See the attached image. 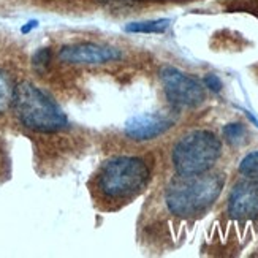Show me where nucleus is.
<instances>
[{
    "instance_id": "1",
    "label": "nucleus",
    "mask_w": 258,
    "mask_h": 258,
    "mask_svg": "<svg viewBox=\"0 0 258 258\" xmlns=\"http://www.w3.org/2000/svg\"><path fill=\"white\" fill-rule=\"evenodd\" d=\"M223 185V174L209 171L194 176L179 174L166 188L165 203L171 214L177 217H197L216 203Z\"/></svg>"
},
{
    "instance_id": "2",
    "label": "nucleus",
    "mask_w": 258,
    "mask_h": 258,
    "mask_svg": "<svg viewBox=\"0 0 258 258\" xmlns=\"http://www.w3.org/2000/svg\"><path fill=\"white\" fill-rule=\"evenodd\" d=\"M149 165L141 157L120 155L102 165L95 177L98 195L106 201H127L148 185Z\"/></svg>"
},
{
    "instance_id": "3",
    "label": "nucleus",
    "mask_w": 258,
    "mask_h": 258,
    "mask_svg": "<svg viewBox=\"0 0 258 258\" xmlns=\"http://www.w3.org/2000/svg\"><path fill=\"white\" fill-rule=\"evenodd\" d=\"M15 114L22 127L37 133H57L69 128V117L38 86L22 81L16 86Z\"/></svg>"
},
{
    "instance_id": "4",
    "label": "nucleus",
    "mask_w": 258,
    "mask_h": 258,
    "mask_svg": "<svg viewBox=\"0 0 258 258\" xmlns=\"http://www.w3.org/2000/svg\"><path fill=\"white\" fill-rule=\"evenodd\" d=\"M222 152V143L209 130L187 133L173 148V165L177 174L194 176L208 173Z\"/></svg>"
},
{
    "instance_id": "5",
    "label": "nucleus",
    "mask_w": 258,
    "mask_h": 258,
    "mask_svg": "<svg viewBox=\"0 0 258 258\" xmlns=\"http://www.w3.org/2000/svg\"><path fill=\"white\" fill-rule=\"evenodd\" d=\"M160 80L168 102L179 108H197L205 102L203 83L174 67L160 69Z\"/></svg>"
},
{
    "instance_id": "6",
    "label": "nucleus",
    "mask_w": 258,
    "mask_h": 258,
    "mask_svg": "<svg viewBox=\"0 0 258 258\" xmlns=\"http://www.w3.org/2000/svg\"><path fill=\"white\" fill-rule=\"evenodd\" d=\"M124 57L120 49L109 44L83 41L65 44L57 52V59L67 65H103Z\"/></svg>"
},
{
    "instance_id": "7",
    "label": "nucleus",
    "mask_w": 258,
    "mask_h": 258,
    "mask_svg": "<svg viewBox=\"0 0 258 258\" xmlns=\"http://www.w3.org/2000/svg\"><path fill=\"white\" fill-rule=\"evenodd\" d=\"M228 214L236 220L258 219V181L247 179L231 188L228 198Z\"/></svg>"
},
{
    "instance_id": "8",
    "label": "nucleus",
    "mask_w": 258,
    "mask_h": 258,
    "mask_svg": "<svg viewBox=\"0 0 258 258\" xmlns=\"http://www.w3.org/2000/svg\"><path fill=\"white\" fill-rule=\"evenodd\" d=\"M174 122L162 114L143 113L132 116L124 125V133L135 141H149L160 137L173 127Z\"/></svg>"
},
{
    "instance_id": "9",
    "label": "nucleus",
    "mask_w": 258,
    "mask_h": 258,
    "mask_svg": "<svg viewBox=\"0 0 258 258\" xmlns=\"http://www.w3.org/2000/svg\"><path fill=\"white\" fill-rule=\"evenodd\" d=\"M171 26V19L162 18V19H149V21H138V22H128L124 27L127 33H163Z\"/></svg>"
},
{
    "instance_id": "10",
    "label": "nucleus",
    "mask_w": 258,
    "mask_h": 258,
    "mask_svg": "<svg viewBox=\"0 0 258 258\" xmlns=\"http://www.w3.org/2000/svg\"><path fill=\"white\" fill-rule=\"evenodd\" d=\"M16 86L13 83V78L4 69H0V116L5 114L7 111L13 106Z\"/></svg>"
},
{
    "instance_id": "11",
    "label": "nucleus",
    "mask_w": 258,
    "mask_h": 258,
    "mask_svg": "<svg viewBox=\"0 0 258 258\" xmlns=\"http://www.w3.org/2000/svg\"><path fill=\"white\" fill-rule=\"evenodd\" d=\"M223 138H225L227 143H230L231 146H239L242 143H245L247 140V128H245L244 124L241 122H231V124H227L222 128Z\"/></svg>"
},
{
    "instance_id": "12",
    "label": "nucleus",
    "mask_w": 258,
    "mask_h": 258,
    "mask_svg": "<svg viewBox=\"0 0 258 258\" xmlns=\"http://www.w3.org/2000/svg\"><path fill=\"white\" fill-rule=\"evenodd\" d=\"M239 173L247 179L258 181V151L247 154L239 163Z\"/></svg>"
},
{
    "instance_id": "13",
    "label": "nucleus",
    "mask_w": 258,
    "mask_h": 258,
    "mask_svg": "<svg viewBox=\"0 0 258 258\" xmlns=\"http://www.w3.org/2000/svg\"><path fill=\"white\" fill-rule=\"evenodd\" d=\"M52 60V51L51 48H40L35 54L32 55V67L37 73H44L51 65Z\"/></svg>"
},
{
    "instance_id": "14",
    "label": "nucleus",
    "mask_w": 258,
    "mask_h": 258,
    "mask_svg": "<svg viewBox=\"0 0 258 258\" xmlns=\"http://www.w3.org/2000/svg\"><path fill=\"white\" fill-rule=\"evenodd\" d=\"M203 84H205V87L211 89V91L216 92V94H219L222 91V87H223L220 78L217 75H212V73H209V75H206L203 78Z\"/></svg>"
},
{
    "instance_id": "15",
    "label": "nucleus",
    "mask_w": 258,
    "mask_h": 258,
    "mask_svg": "<svg viewBox=\"0 0 258 258\" xmlns=\"http://www.w3.org/2000/svg\"><path fill=\"white\" fill-rule=\"evenodd\" d=\"M35 27H37V21H30V22H27V26H24L21 30H22V33H27Z\"/></svg>"
},
{
    "instance_id": "16",
    "label": "nucleus",
    "mask_w": 258,
    "mask_h": 258,
    "mask_svg": "<svg viewBox=\"0 0 258 258\" xmlns=\"http://www.w3.org/2000/svg\"><path fill=\"white\" fill-rule=\"evenodd\" d=\"M242 111H244V113H245V116L249 117V120L252 122V124H253V125H256V128H258V119H256V117H255V116H253V114L250 113V111H247V109H242Z\"/></svg>"
},
{
    "instance_id": "17",
    "label": "nucleus",
    "mask_w": 258,
    "mask_h": 258,
    "mask_svg": "<svg viewBox=\"0 0 258 258\" xmlns=\"http://www.w3.org/2000/svg\"><path fill=\"white\" fill-rule=\"evenodd\" d=\"M116 2H163V0H116Z\"/></svg>"
}]
</instances>
